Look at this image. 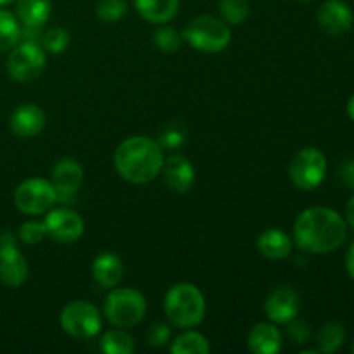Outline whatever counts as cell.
<instances>
[{"instance_id": "6da1fadb", "label": "cell", "mask_w": 354, "mask_h": 354, "mask_svg": "<svg viewBox=\"0 0 354 354\" xmlns=\"http://www.w3.org/2000/svg\"><path fill=\"white\" fill-rule=\"evenodd\" d=\"M348 223L335 209L313 206L294 221V244L308 254H328L344 244Z\"/></svg>"}, {"instance_id": "7a4b0ae2", "label": "cell", "mask_w": 354, "mask_h": 354, "mask_svg": "<svg viewBox=\"0 0 354 354\" xmlns=\"http://www.w3.org/2000/svg\"><path fill=\"white\" fill-rule=\"evenodd\" d=\"M165 165V151L158 140L135 135L121 142L114 151V168L128 183L144 185L158 178Z\"/></svg>"}, {"instance_id": "3957f363", "label": "cell", "mask_w": 354, "mask_h": 354, "mask_svg": "<svg viewBox=\"0 0 354 354\" xmlns=\"http://www.w3.org/2000/svg\"><path fill=\"white\" fill-rule=\"evenodd\" d=\"M165 313L176 328H194L206 317V299L199 287L189 282L175 283L165 296Z\"/></svg>"}, {"instance_id": "277c9868", "label": "cell", "mask_w": 354, "mask_h": 354, "mask_svg": "<svg viewBox=\"0 0 354 354\" xmlns=\"http://www.w3.org/2000/svg\"><path fill=\"white\" fill-rule=\"evenodd\" d=\"M183 41L204 54L223 52L232 41V26H228L221 17L203 14L190 21L182 31Z\"/></svg>"}, {"instance_id": "5b68a950", "label": "cell", "mask_w": 354, "mask_h": 354, "mask_svg": "<svg viewBox=\"0 0 354 354\" xmlns=\"http://www.w3.org/2000/svg\"><path fill=\"white\" fill-rule=\"evenodd\" d=\"M102 313L113 327L131 328L144 320L147 313V301L140 290L114 287L106 296Z\"/></svg>"}, {"instance_id": "8992f818", "label": "cell", "mask_w": 354, "mask_h": 354, "mask_svg": "<svg viewBox=\"0 0 354 354\" xmlns=\"http://www.w3.org/2000/svg\"><path fill=\"white\" fill-rule=\"evenodd\" d=\"M47 64V52L40 41L21 40L10 48L7 57V73L14 82L28 83L37 80L44 73Z\"/></svg>"}, {"instance_id": "52a82bcc", "label": "cell", "mask_w": 354, "mask_h": 354, "mask_svg": "<svg viewBox=\"0 0 354 354\" xmlns=\"http://www.w3.org/2000/svg\"><path fill=\"white\" fill-rule=\"evenodd\" d=\"M59 325L73 339H93L102 330V315L86 301H73L66 304L59 315Z\"/></svg>"}, {"instance_id": "ba28073f", "label": "cell", "mask_w": 354, "mask_h": 354, "mask_svg": "<svg viewBox=\"0 0 354 354\" xmlns=\"http://www.w3.org/2000/svg\"><path fill=\"white\" fill-rule=\"evenodd\" d=\"M327 158L317 147H304L292 158L289 176L294 187L304 192L315 190L324 183L327 176Z\"/></svg>"}, {"instance_id": "9c48e42d", "label": "cell", "mask_w": 354, "mask_h": 354, "mask_svg": "<svg viewBox=\"0 0 354 354\" xmlns=\"http://www.w3.org/2000/svg\"><path fill=\"white\" fill-rule=\"evenodd\" d=\"M57 203V192L50 180L28 178L17 185L14 192V204L28 216H40Z\"/></svg>"}, {"instance_id": "30bf717a", "label": "cell", "mask_w": 354, "mask_h": 354, "mask_svg": "<svg viewBox=\"0 0 354 354\" xmlns=\"http://www.w3.org/2000/svg\"><path fill=\"white\" fill-rule=\"evenodd\" d=\"M47 237L59 244H73L85 232L83 218L71 207H52L44 218Z\"/></svg>"}, {"instance_id": "8fae6325", "label": "cell", "mask_w": 354, "mask_h": 354, "mask_svg": "<svg viewBox=\"0 0 354 354\" xmlns=\"http://www.w3.org/2000/svg\"><path fill=\"white\" fill-rule=\"evenodd\" d=\"M301 310L299 294L289 286H279L266 296L265 315L277 325H287L297 318Z\"/></svg>"}, {"instance_id": "7c38bea8", "label": "cell", "mask_w": 354, "mask_h": 354, "mask_svg": "<svg viewBox=\"0 0 354 354\" xmlns=\"http://www.w3.org/2000/svg\"><path fill=\"white\" fill-rule=\"evenodd\" d=\"M50 182L57 192V201H73L83 185V168L76 159L62 158L50 171Z\"/></svg>"}, {"instance_id": "4fadbf2b", "label": "cell", "mask_w": 354, "mask_h": 354, "mask_svg": "<svg viewBox=\"0 0 354 354\" xmlns=\"http://www.w3.org/2000/svg\"><path fill=\"white\" fill-rule=\"evenodd\" d=\"M318 26L330 37H342L351 31L354 14L344 0H325L317 14Z\"/></svg>"}, {"instance_id": "5bb4252c", "label": "cell", "mask_w": 354, "mask_h": 354, "mask_svg": "<svg viewBox=\"0 0 354 354\" xmlns=\"http://www.w3.org/2000/svg\"><path fill=\"white\" fill-rule=\"evenodd\" d=\"M28 279V261L17 249L16 242H0V282L17 289Z\"/></svg>"}, {"instance_id": "9a60e30c", "label": "cell", "mask_w": 354, "mask_h": 354, "mask_svg": "<svg viewBox=\"0 0 354 354\" xmlns=\"http://www.w3.org/2000/svg\"><path fill=\"white\" fill-rule=\"evenodd\" d=\"M161 173L166 185L176 194H187L196 183L194 165L182 154H173L168 159H165Z\"/></svg>"}, {"instance_id": "2e32d148", "label": "cell", "mask_w": 354, "mask_h": 354, "mask_svg": "<svg viewBox=\"0 0 354 354\" xmlns=\"http://www.w3.org/2000/svg\"><path fill=\"white\" fill-rule=\"evenodd\" d=\"M9 127L21 138L37 137L45 128V113L37 104H23L10 114Z\"/></svg>"}, {"instance_id": "e0dca14e", "label": "cell", "mask_w": 354, "mask_h": 354, "mask_svg": "<svg viewBox=\"0 0 354 354\" xmlns=\"http://www.w3.org/2000/svg\"><path fill=\"white\" fill-rule=\"evenodd\" d=\"M248 348L254 354H277L283 348V335L273 322L254 325L248 335Z\"/></svg>"}, {"instance_id": "ac0fdd59", "label": "cell", "mask_w": 354, "mask_h": 354, "mask_svg": "<svg viewBox=\"0 0 354 354\" xmlns=\"http://www.w3.org/2000/svg\"><path fill=\"white\" fill-rule=\"evenodd\" d=\"M258 251L268 261H282L292 251V239L282 228H266L258 237Z\"/></svg>"}, {"instance_id": "d6986e66", "label": "cell", "mask_w": 354, "mask_h": 354, "mask_svg": "<svg viewBox=\"0 0 354 354\" xmlns=\"http://www.w3.org/2000/svg\"><path fill=\"white\" fill-rule=\"evenodd\" d=\"M123 261L114 252H100L92 263V277L104 289H114L123 279Z\"/></svg>"}, {"instance_id": "ffe728a7", "label": "cell", "mask_w": 354, "mask_h": 354, "mask_svg": "<svg viewBox=\"0 0 354 354\" xmlns=\"http://www.w3.org/2000/svg\"><path fill=\"white\" fill-rule=\"evenodd\" d=\"M138 16L152 24H166L178 14L180 0H133Z\"/></svg>"}, {"instance_id": "44dd1931", "label": "cell", "mask_w": 354, "mask_h": 354, "mask_svg": "<svg viewBox=\"0 0 354 354\" xmlns=\"http://www.w3.org/2000/svg\"><path fill=\"white\" fill-rule=\"evenodd\" d=\"M52 14L50 0H16V16L21 26L44 28Z\"/></svg>"}, {"instance_id": "7402d4cb", "label": "cell", "mask_w": 354, "mask_h": 354, "mask_svg": "<svg viewBox=\"0 0 354 354\" xmlns=\"http://www.w3.org/2000/svg\"><path fill=\"white\" fill-rule=\"evenodd\" d=\"M169 351L173 354H209L211 344L206 335L192 330V328H187L178 337L171 339Z\"/></svg>"}, {"instance_id": "603a6c76", "label": "cell", "mask_w": 354, "mask_h": 354, "mask_svg": "<svg viewBox=\"0 0 354 354\" xmlns=\"http://www.w3.org/2000/svg\"><path fill=\"white\" fill-rule=\"evenodd\" d=\"M346 328L339 322H328L317 332V351L324 354L337 353L346 341Z\"/></svg>"}, {"instance_id": "cb8c5ba5", "label": "cell", "mask_w": 354, "mask_h": 354, "mask_svg": "<svg viewBox=\"0 0 354 354\" xmlns=\"http://www.w3.org/2000/svg\"><path fill=\"white\" fill-rule=\"evenodd\" d=\"M100 351L106 354H131L135 351V341L127 328H111L100 337Z\"/></svg>"}, {"instance_id": "d4e9b609", "label": "cell", "mask_w": 354, "mask_h": 354, "mask_svg": "<svg viewBox=\"0 0 354 354\" xmlns=\"http://www.w3.org/2000/svg\"><path fill=\"white\" fill-rule=\"evenodd\" d=\"M21 26L16 14L7 9H0V54L10 50L21 41Z\"/></svg>"}, {"instance_id": "484cf974", "label": "cell", "mask_w": 354, "mask_h": 354, "mask_svg": "<svg viewBox=\"0 0 354 354\" xmlns=\"http://www.w3.org/2000/svg\"><path fill=\"white\" fill-rule=\"evenodd\" d=\"M187 137H189V131H187L185 124H182L180 121H173L159 130L158 144L161 145L162 151H176L185 144Z\"/></svg>"}, {"instance_id": "4316f807", "label": "cell", "mask_w": 354, "mask_h": 354, "mask_svg": "<svg viewBox=\"0 0 354 354\" xmlns=\"http://www.w3.org/2000/svg\"><path fill=\"white\" fill-rule=\"evenodd\" d=\"M220 17L228 26H239L249 17L248 0H220L218 3Z\"/></svg>"}, {"instance_id": "83f0119b", "label": "cell", "mask_w": 354, "mask_h": 354, "mask_svg": "<svg viewBox=\"0 0 354 354\" xmlns=\"http://www.w3.org/2000/svg\"><path fill=\"white\" fill-rule=\"evenodd\" d=\"M69 41H71V37H69L68 31L59 26L48 28L40 37V45L44 47V50L52 55H59L68 50Z\"/></svg>"}, {"instance_id": "f1b7e54d", "label": "cell", "mask_w": 354, "mask_h": 354, "mask_svg": "<svg viewBox=\"0 0 354 354\" xmlns=\"http://www.w3.org/2000/svg\"><path fill=\"white\" fill-rule=\"evenodd\" d=\"M183 38L176 28L168 26V24H159V28L154 33V45L161 52L166 54H175L182 48Z\"/></svg>"}, {"instance_id": "f546056e", "label": "cell", "mask_w": 354, "mask_h": 354, "mask_svg": "<svg viewBox=\"0 0 354 354\" xmlns=\"http://www.w3.org/2000/svg\"><path fill=\"white\" fill-rule=\"evenodd\" d=\"M128 12L127 0H99L95 14L102 23H118Z\"/></svg>"}, {"instance_id": "4dcf8cb0", "label": "cell", "mask_w": 354, "mask_h": 354, "mask_svg": "<svg viewBox=\"0 0 354 354\" xmlns=\"http://www.w3.org/2000/svg\"><path fill=\"white\" fill-rule=\"evenodd\" d=\"M17 237H19L21 242L28 245H37L47 237V230H45L44 221L38 220H28L24 221L19 227V232H17Z\"/></svg>"}, {"instance_id": "1f68e13d", "label": "cell", "mask_w": 354, "mask_h": 354, "mask_svg": "<svg viewBox=\"0 0 354 354\" xmlns=\"http://www.w3.org/2000/svg\"><path fill=\"white\" fill-rule=\"evenodd\" d=\"M145 341L152 348H165L171 342V328L166 324H161V322L152 324L149 330L145 332Z\"/></svg>"}, {"instance_id": "d6a6232c", "label": "cell", "mask_w": 354, "mask_h": 354, "mask_svg": "<svg viewBox=\"0 0 354 354\" xmlns=\"http://www.w3.org/2000/svg\"><path fill=\"white\" fill-rule=\"evenodd\" d=\"M287 335H289V339L294 344L303 346L311 339V328L304 320L294 318V320H290L287 324Z\"/></svg>"}, {"instance_id": "836d02e7", "label": "cell", "mask_w": 354, "mask_h": 354, "mask_svg": "<svg viewBox=\"0 0 354 354\" xmlns=\"http://www.w3.org/2000/svg\"><path fill=\"white\" fill-rule=\"evenodd\" d=\"M341 180L348 189L354 190V159H349L341 166Z\"/></svg>"}, {"instance_id": "e575fe53", "label": "cell", "mask_w": 354, "mask_h": 354, "mask_svg": "<svg viewBox=\"0 0 354 354\" xmlns=\"http://www.w3.org/2000/svg\"><path fill=\"white\" fill-rule=\"evenodd\" d=\"M346 223L354 230V196L346 204Z\"/></svg>"}, {"instance_id": "d590c367", "label": "cell", "mask_w": 354, "mask_h": 354, "mask_svg": "<svg viewBox=\"0 0 354 354\" xmlns=\"http://www.w3.org/2000/svg\"><path fill=\"white\" fill-rule=\"evenodd\" d=\"M346 270H348L349 277L354 280V244L349 248L348 256H346Z\"/></svg>"}, {"instance_id": "8d00e7d4", "label": "cell", "mask_w": 354, "mask_h": 354, "mask_svg": "<svg viewBox=\"0 0 354 354\" xmlns=\"http://www.w3.org/2000/svg\"><path fill=\"white\" fill-rule=\"evenodd\" d=\"M346 111H348V116L351 118V120L354 121V93H353L351 97H349L348 106H346Z\"/></svg>"}, {"instance_id": "74e56055", "label": "cell", "mask_w": 354, "mask_h": 354, "mask_svg": "<svg viewBox=\"0 0 354 354\" xmlns=\"http://www.w3.org/2000/svg\"><path fill=\"white\" fill-rule=\"evenodd\" d=\"M12 2H16V0H0V7H6Z\"/></svg>"}, {"instance_id": "f35d334b", "label": "cell", "mask_w": 354, "mask_h": 354, "mask_svg": "<svg viewBox=\"0 0 354 354\" xmlns=\"http://www.w3.org/2000/svg\"><path fill=\"white\" fill-rule=\"evenodd\" d=\"M297 2H311V0H297Z\"/></svg>"}, {"instance_id": "ab89813d", "label": "cell", "mask_w": 354, "mask_h": 354, "mask_svg": "<svg viewBox=\"0 0 354 354\" xmlns=\"http://www.w3.org/2000/svg\"><path fill=\"white\" fill-rule=\"evenodd\" d=\"M351 353L354 354V341H353V348H351Z\"/></svg>"}]
</instances>
